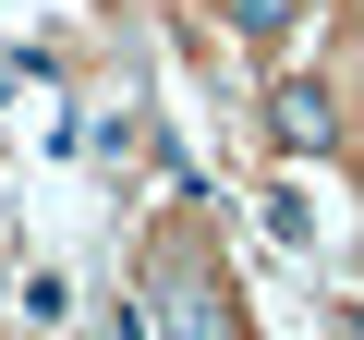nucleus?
Returning a JSON list of instances; mask_svg holds the SVG:
<instances>
[{
    "label": "nucleus",
    "instance_id": "obj_1",
    "mask_svg": "<svg viewBox=\"0 0 364 340\" xmlns=\"http://www.w3.org/2000/svg\"><path fill=\"white\" fill-rule=\"evenodd\" d=\"M267 122H279L291 146H328V97H316V85H279V110H267Z\"/></svg>",
    "mask_w": 364,
    "mask_h": 340
}]
</instances>
